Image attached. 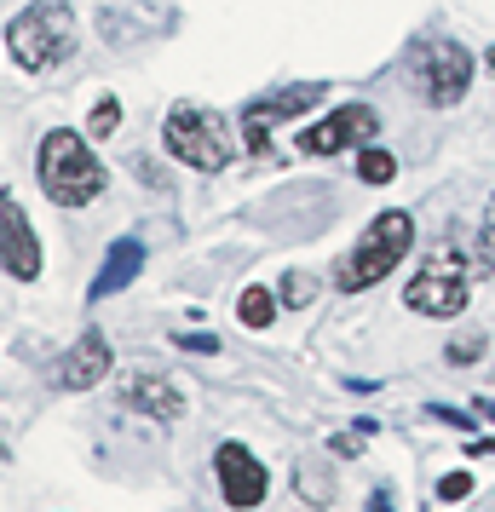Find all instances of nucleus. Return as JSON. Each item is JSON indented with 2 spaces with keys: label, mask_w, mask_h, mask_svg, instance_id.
Returning a JSON list of instances; mask_svg holds the SVG:
<instances>
[{
  "label": "nucleus",
  "mask_w": 495,
  "mask_h": 512,
  "mask_svg": "<svg viewBox=\"0 0 495 512\" xmlns=\"http://www.w3.org/2000/svg\"><path fill=\"white\" fill-rule=\"evenodd\" d=\"M75 41H81V29H75V12L64 0H29L24 12L6 24V52H12L18 70H29V75L70 64Z\"/></svg>",
  "instance_id": "nucleus-3"
},
{
  "label": "nucleus",
  "mask_w": 495,
  "mask_h": 512,
  "mask_svg": "<svg viewBox=\"0 0 495 512\" xmlns=\"http://www.w3.org/2000/svg\"><path fill=\"white\" fill-rule=\"evenodd\" d=\"M35 179H41V190H47L58 208H87L110 185V173L93 156L87 133H75V127H52L47 139H41V150H35Z\"/></svg>",
  "instance_id": "nucleus-1"
},
{
  "label": "nucleus",
  "mask_w": 495,
  "mask_h": 512,
  "mask_svg": "<svg viewBox=\"0 0 495 512\" xmlns=\"http://www.w3.org/2000/svg\"><path fill=\"white\" fill-rule=\"evenodd\" d=\"M409 248H415V219H409L403 208L375 213V219H369V231L357 236V248L340 259L334 288H340V294H363V288H375V282H386L392 271H398Z\"/></svg>",
  "instance_id": "nucleus-4"
},
{
  "label": "nucleus",
  "mask_w": 495,
  "mask_h": 512,
  "mask_svg": "<svg viewBox=\"0 0 495 512\" xmlns=\"http://www.w3.org/2000/svg\"><path fill=\"white\" fill-rule=\"evenodd\" d=\"M438 495H444V501H467L472 478H467V472H449V478H438Z\"/></svg>",
  "instance_id": "nucleus-18"
},
{
  "label": "nucleus",
  "mask_w": 495,
  "mask_h": 512,
  "mask_svg": "<svg viewBox=\"0 0 495 512\" xmlns=\"http://www.w3.org/2000/svg\"><path fill=\"white\" fill-rule=\"evenodd\" d=\"M363 512H392V489L380 484L375 495H369V507H363Z\"/></svg>",
  "instance_id": "nucleus-22"
},
{
  "label": "nucleus",
  "mask_w": 495,
  "mask_h": 512,
  "mask_svg": "<svg viewBox=\"0 0 495 512\" xmlns=\"http://www.w3.org/2000/svg\"><path fill=\"white\" fill-rule=\"evenodd\" d=\"M162 144L173 162L196 167V173H225L236 156V127L219 110H202V104H179L167 110L162 121Z\"/></svg>",
  "instance_id": "nucleus-5"
},
{
  "label": "nucleus",
  "mask_w": 495,
  "mask_h": 512,
  "mask_svg": "<svg viewBox=\"0 0 495 512\" xmlns=\"http://www.w3.org/2000/svg\"><path fill=\"white\" fill-rule=\"evenodd\" d=\"M444 357L455 363V369H461V363H478V357H484V334H461V340H449Z\"/></svg>",
  "instance_id": "nucleus-17"
},
{
  "label": "nucleus",
  "mask_w": 495,
  "mask_h": 512,
  "mask_svg": "<svg viewBox=\"0 0 495 512\" xmlns=\"http://www.w3.org/2000/svg\"><path fill=\"white\" fill-rule=\"evenodd\" d=\"M110 374V340L104 334H81L70 351H64V363H58V386L64 392H87V386H98Z\"/></svg>",
  "instance_id": "nucleus-12"
},
{
  "label": "nucleus",
  "mask_w": 495,
  "mask_h": 512,
  "mask_svg": "<svg viewBox=\"0 0 495 512\" xmlns=\"http://www.w3.org/2000/svg\"><path fill=\"white\" fill-rule=\"evenodd\" d=\"M0 455H6V443H0Z\"/></svg>",
  "instance_id": "nucleus-24"
},
{
  "label": "nucleus",
  "mask_w": 495,
  "mask_h": 512,
  "mask_svg": "<svg viewBox=\"0 0 495 512\" xmlns=\"http://www.w3.org/2000/svg\"><path fill=\"white\" fill-rule=\"evenodd\" d=\"M144 271V242L139 236H121V242H110V254H104V265H98L93 277V300H110V294H121L127 282Z\"/></svg>",
  "instance_id": "nucleus-13"
},
{
  "label": "nucleus",
  "mask_w": 495,
  "mask_h": 512,
  "mask_svg": "<svg viewBox=\"0 0 495 512\" xmlns=\"http://www.w3.org/2000/svg\"><path fill=\"white\" fill-rule=\"evenodd\" d=\"M484 415H490V420H495V403H484Z\"/></svg>",
  "instance_id": "nucleus-23"
},
{
  "label": "nucleus",
  "mask_w": 495,
  "mask_h": 512,
  "mask_svg": "<svg viewBox=\"0 0 495 512\" xmlns=\"http://www.w3.org/2000/svg\"><path fill=\"white\" fill-rule=\"evenodd\" d=\"M0 271L18 282L41 277V242H35V225H29V213L18 208L12 190H0Z\"/></svg>",
  "instance_id": "nucleus-9"
},
{
  "label": "nucleus",
  "mask_w": 495,
  "mask_h": 512,
  "mask_svg": "<svg viewBox=\"0 0 495 512\" xmlns=\"http://www.w3.org/2000/svg\"><path fill=\"white\" fill-rule=\"evenodd\" d=\"M472 52L461 47V41H421L415 47V87H421V98L432 104V110H455L461 98H467L472 87Z\"/></svg>",
  "instance_id": "nucleus-6"
},
{
  "label": "nucleus",
  "mask_w": 495,
  "mask_h": 512,
  "mask_svg": "<svg viewBox=\"0 0 495 512\" xmlns=\"http://www.w3.org/2000/svg\"><path fill=\"white\" fill-rule=\"evenodd\" d=\"M121 397H127V409H139V415L162 420V426H173V420L185 415V392L167 380V374H127V386H121Z\"/></svg>",
  "instance_id": "nucleus-11"
},
{
  "label": "nucleus",
  "mask_w": 495,
  "mask_h": 512,
  "mask_svg": "<svg viewBox=\"0 0 495 512\" xmlns=\"http://www.w3.org/2000/svg\"><path fill=\"white\" fill-rule=\"evenodd\" d=\"M236 311H242L248 328H271L277 323V294H271V288H242V305H236Z\"/></svg>",
  "instance_id": "nucleus-15"
},
{
  "label": "nucleus",
  "mask_w": 495,
  "mask_h": 512,
  "mask_svg": "<svg viewBox=\"0 0 495 512\" xmlns=\"http://www.w3.org/2000/svg\"><path fill=\"white\" fill-rule=\"evenodd\" d=\"M317 104H329V87L323 81H294V87H277V93H260L242 116H236V127H242V144L254 150V156H271V127H283V121L306 116V110H317Z\"/></svg>",
  "instance_id": "nucleus-7"
},
{
  "label": "nucleus",
  "mask_w": 495,
  "mask_h": 512,
  "mask_svg": "<svg viewBox=\"0 0 495 512\" xmlns=\"http://www.w3.org/2000/svg\"><path fill=\"white\" fill-rule=\"evenodd\" d=\"M179 346H185V351H208V357H213L219 340H213V334H179Z\"/></svg>",
  "instance_id": "nucleus-21"
},
{
  "label": "nucleus",
  "mask_w": 495,
  "mask_h": 512,
  "mask_svg": "<svg viewBox=\"0 0 495 512\" xmlns=\"http://www.w3.org/2000/svg\"><path fill=\"white\" fill-rule=\"evenodd\" d=\"M283 300H288V305H306V300H311V277H300V271H294V277L283 282Z\"/></svg>",
  "instance_id": "nucleus-20"
},
{
  "label": "nucleus",
  "mask_w": 495,
  "mask_h": 512,
  "mask_svg": "<svg viewBox=\"0 0 495 512\" xmlns=\"http://www.w3.org/2000/svg\"><path fill=\"white\" fill-rule=\"evenodd\" d=\"M213 472H219V489H225V501L236 512H254L271 495V478H265V466L254 461V449H242V443H219L213 449Z\"/></svg>",
  "instance_id": "nucleus-10"
},
{
  "label": "nucleus",
  "mask_w": 495,
  "mask_h": 512,
  "mask_svg": "<svg viewBox=\"0 0 495 512\" xmlns=\"http://www.w3.org/2000/svg\"><path fill=\"white\" fill-rule=\"evenodd\" d=\"M357 179H363V185H392V179H398V156H392V150H375V144H363V156H357Z\"/></svg>",
  "instance_id": "nucleus-14"
},
{
  "label": "nucleus",
  "mask_w": 495,
  "mask_h": 512,
  "mask_svg": "<svg viewBox=\"0 0 495 512\" xmlns=\"http://www.w3.org/2000/svg\"><path fill=\"white\" fill-rule=\"evenodd\" d=\"M472 282H478V259H472L467 248H455L449 236H438V242L421 254L415 277L403 282V305L444 323V317H461V311H467Z\"/></svg>",
  "instance_id": "nucleus-2"
},
{
  "label": "nucleus",
  "mask_w": 495,
  "mask_h": 512,
  "mask_svg": "<svg viewBox=\"0 0 495 512\" xmlns=\"http://www.w3.org/2000/svg\"><path fill=\"white\" fill-rule=\"evenodd\" d=\"M87 127H93V139H110V133L121 127V104H116V98H98L93 116H87Z\"/></svg>",
  "instance_id": "nucleus-16"
},
{
  "label": "nucleus",
  "mask_w": 495,
  "mask_h": 512,
  "mask_svg": "<svg viewBox=\"0 0 495 512\" xmlns=\"http://www.w3.org/2000/svg\"><path fill=\"white\" fill-rule=\"evenodd\" d=\"M478 242H484V265L495 271V196H490V208H484V236Z\"/></svg>",
  "instance_id": "nucleus-19"
},
{
  "label": "nucleus",
  "mask_w": 495,
  "mask_h": 512,
  "mask_svg": "<svg viewBox=\"0 0 495 512\" xmlns=\"http://www.w3.org/2000/svg\"><path fill=\"white\" fill-rule=\"evenodd\" d=\"M375 133H380V116L369 104H340L323 121H311L294 144H300V156H346V150L375 144Z\"/></svg>",
  "instance_id": "nucleus-8"
}]
</instances>
